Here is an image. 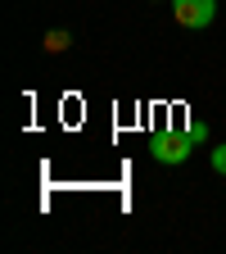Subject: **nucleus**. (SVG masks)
<instances>
[{"label": "nucleus", "mask_w": 226, "mask_h": 254, "mask_svg": "<svg viewBox=\"0 0 226 254\" xmlns=\"http://www.w3.org/2000/svg\"><path fill=\"white\" fill-rule=\"evenodd\" d=\"M172 18H177V27H208L213 18H217V0H172Z\"/></svg>", "instance_id": "obj_1"}, {"label": "nucleus", "mask_w": 226, "mask_h": 254, "mask_svg": "<svg viewBox=\"0 0 226 254\" xmlns=\"http://www.w3.org/2000/svg\"><path fill=\"white\" fill-rule=\"evenodd\" d=\"M149 150H154L158 164H185L190 150H195V136H190V132H185V136H177V132H172V136H154Z\"/></svg>", "instance_id": "obj_2"}, {"label": "nucleus", "mask_w": 226, "mask_h": 254, "mask_svg": "<svg viewBox=\"0 0 226 254\" xmlns=\"http://www.w3.org/2000/svg\"><path fill=\"white\" fill-rule=\"evenodd\" d=\"M73 46V37H68V32H63V27H54V32H45V55H63V50H68Z\"/></svg>", "instance_id": "obj_3"}, {"label": "nucleus", "mask_w": 226, "mask_h": 254, "mask_svg": "<svg viewBox=\"0 0 226 254\" xmlns=\"http://www.w3.org/2000/svg\"><path fill=\"white\" fill-rule=\"evenodd\" d=\"M208 159H213V168H217V173H226V145H217Z\"/></svg>", "instance_id": "obj_4"}]
</instances>
